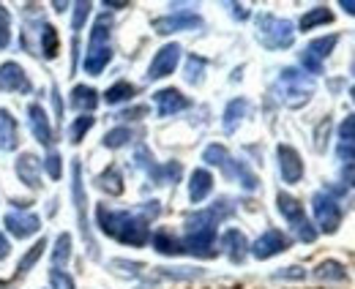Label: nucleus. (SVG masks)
Returning a JSON list of instances; mask_svg holds the SVG:
<instances>
[{
  "label": "nucleus",
  "instance_id": "5",
  "mask_svg": "<svg viewBox=\"0 0 355 289\" xmlns=\"http://www.w3.org/2000/svg\"><path fill=\"white\" fill-rule=\"evenodd\" d=\"M71 197H74V210H77V218H80V229H83L85 246H88L90 256L96 259V256H98V248H96V243H93L88 218H85L88 200H85V186H83V164H80V159H74V161H71Z\"/></svg>",
  "mask_w": 355,
  "mask_h": 289
},
{
  "label": "nucleus",
  "instance_id": "3",
  "mask_svg": "<svg viewBox=\"0 0 355 289\" xmlns=\"http://www.w3.org/2000/svg\"><path fill=\"white\" fill-rule=\"evenodd\" d=\"M276 93L282 98V104H287L290 110H298L304 107L314 93V82L309 77H304L298 69H284L279 74V85H276Z\"/></svg>",
  "mask_w": 355,
  "mask_h": 289
},
{
  "label": "nucleus",
  "instance_id": "41",
  "mask_svg": "<svg viewBox=\"0 0 355 289\" xmlns=\"http://www.w3.org/2000/svg\"><path fill=\"white\" fill-rule=\"evenodd\" d=\"M110 268H112L115 273H123V276H137L142 265H137V262H126V259H115Z\"/></svg>",
  "mask_w": 355,
  "mask_h": 289
},
{
  "label": "nucleus",
  "instance_id": "24",
  "mask_svg": "<svg viewBox=\"0 0 355 289\" xmlns=\"http://www.w3.org/2000/svg\"><path fill=\"white\" fill-rule=\"evenodd\" d=\"M71 107L83 110V112H93L98 107V93L93 87H88V85H77L71 90Z\"/></svg>",
  "mask_w": 355,
  "mask_h": 289
},
{
  "label": "nucleus",
  "instance_id": "33",
  "mask_svg": "<svg viewBox=\"0 0 355 289\" xmlns=\"http://www.w3.org/2000/svg\"><path fill=\"white\" fill-rule=\"evenodd\" d=\"M134 137L132 128H126V125H121V128H112V131H107L104 134V148H110V150H115V148H123V145H129V139Z\"/></svg>",
  "mask_w": 355,
  "mask_h": 289
},
{
  "label": "nucleus",
  "instance_id": "31",
  "mask_svg": "<svg viewBox=\"0 0 355 289\" xmlns=\"http://www.w3.org/2000/svg\"><path fill=\"white\" fill-rule=\"evenodd\" d=\"M44 248H46V240H44V238H42V240H39V243H36L33 248H28V251H25V256L19 259V265H17V273H19V276H25V273H28V270H31V268H33V265H36V262L42 259Z\"/></svg>",
  "mask_w": 355,
  "mask_h": 289
},
{
  "label": "nucleus",
  "instance_id": "30",
  "mask_svg": "<svg viewBox=\"0 0 355 289\" xmlns=\"http://www.w3.org/2000/svg\"><path fill=\"white\" fill-rule=\"evenodd\" d=\"M137 93V87L129 82H115L107 93H104V98H107V104H123V101H132V96Z\"/></svg>",
  "mask_w": 355,
  "mask_h": 289
},
{
  "label": "nucleus",
  "instance_id": "8",
  "mask_svg": "<svg viewBox=\"0 0 355 289\" xmlns=\"http://www.w3.org/2000/svg\"><path fill=\"white\" fill-rule=\"evenodd\" d=\"M178 60H180V44H167L156 52V58L150 60L148 66V80H162V77H170L175 71Z\"/></svg>",
  "mask_w": 355,
  "mask_h": 289
},
{
  "label": "nucleus",
  "instance_id": "44",
  "mask_svg": "<svg viewBox=\"0 0 355 289\" xmlns=\"http://www.w3.org/2000/svg\"><path fill=\"white\" fill-rule=\"evenodd\" d=\"M8 44H11V30L6 22H0V49H6Z\"/></svg>",
  "mask_w": 355,
  "mask_h": 289
},
{
  "label": "nucleus",
  "instance_id": "16",
  "mask_svg": "<svg viewBox=\"0 0 355 289\" xmlns=\"http://www.w3.org/2000/svg\"><path fill=\"white\" fill-rule=\"evenodd\" d=\"M222 169H224V175H227L230 180H241V186H243L246 191H254V189L260 186L257 175H254V172H252L249 166L243 164V161H235L232 156H227V159H224Z\"/></svg>",
  "mask_w": 355,
  "mask_h": 289
},
{
  "label": "nucleus",
  "instance_id": "20",
  "mask_svg": "<svg viewBox=\"0 0 355 289\" xmlns=\"http://www.w3.org/2000/svg\"><path fill=\"white\" fill-rule=\"evenodd\" d=\"M339 159L355 161V115H347L339 125Z\"/></svg>",
  "mask_w": 355,
  "mask_h": 289
},
{
  "label": "nucleus",
  "instance_id": "6",
  "mask_svg": "<svg viewBox=\"0 0 355 289\" xmlns=\"http://www.w3.org/2000/svg\"><path fill=\"white\" fill-rule=\"evenodd\" d=\"M311 207H314L317 227H320L322 232L334 235V232L339 229V224H342V207L336 205V200L328 197V194H322V191H317V194L311 197Z\"/></svg>",
  "mask_w": 355,
  "mask_h": 289
},
{
  "label": "nucleus",
  "instance_id": "19",
  "mask_svg": "<svg viewBox=\"0 0 355 289\" xmlns=\"http://www.w3.org/2000/svg\"><path fill=\"white\" fill-rule=\"evenodd\" d=\"M112 60V49H110V44H104V46H90L88 55H85V74L90 77H98L104 69H107V63Z\"/></svg>",
  "mask_w": 355,
  "mask_h": 289
},
{
  "label": "nucleus",
  "instance_id": "47",
  "mask_svg": "<svg viewBox=\"0 0 355 289\" xmlns=\"http://www.w3.org/2000/svg\"><path fill=\"white\" fill-rule=\"evenodd\" d=\"M342 8H345L347 14H353V17H355V0H342Z\"/></svg>",
  "mask_w": 355,
  "mask_h": 289
},
{
  "label": "nucleus",
  "instance_id": "45",
  "mask_svg": "<svg viewBox=\"0 0 355 289\" xmlns=\"http://www.w3.org/2000/svg\"><path fill=\"white\" fill-rule=\"evenodd\" d=\"M145 112H148V110H145V107H134V110H129V112H123V115H121V118H129V121H137V118H142V115H145Z\"/></svg>",
  "mask_w": 355,
  "mask_h": 289
},
{
  "label": "nucleus",
  "instance_id": "35",
  "mask_svg": "<svg viewBox=\"0 0 355 289\" xmlns=\"http://www.w3.org/2000/svg\"><path fill=\"white\" fill-rule=\"evenodd\" d=\"M336 42H339V36H325V39H317V42H311L306 49H309L311 55L317 58V60H322V58H328V55L334 52Z\"/></svg>",
  "mask_w": 355,
  "mask_h": 289
},
{
  "label": "nucleus",
  "instance_id": "38",
  "mask_svg": "<svg viewBox=\"0 0 355 289\" xmlns=\"http://www.w3.org/2000/svg\"><path fill=\"white\" fill-rule=\"evenodd\" d=\"M44 166H46V175H49L52 180H60V175H63V161H60V153H58V150H52V153L46 156Z\"/></svg>",
  "mask_w": 355,
  "mask_h": 289
},
{
  "label": "nucleus",
  "instance_id": "11",
  "mask_svg": "<svg viewBox=\"0 0 355 289\" xmlns=\"http://www.w3.org/2000/svg\"><path fill=\"white\" fill-rule=\"evenodd\" d=\"M3 224L14 238H31L42 229V218L33 216V213H22V210H11Z\"/></svg>",
  "mask_w": 355,
  "mask_h": 289
},
{
  "label": "nucleus",
  "instance_id": "9",
  "mask_svg": "<svg viewBox=\"0 0 355 289\" xmlns=\"http://www.w3.org/2000/svg\"><path fill=\"white\" fill-rule=\"evenodd\" d=\"M0 90L6 93H33V82L28 80L25 69L14 60L0 66Z\"/></svg>",
  "mask_w": 355,
  "mask_h": 289
},
{
  "label": "nucleus",
  "instance_id": "4",
  "mask_svg": "<svg viewBox=\"0 0 355 289\" xmlns=\"http://www.w3.org/2000/svg\"><path fill=\"white\" fill-rule=\"evenodd\" d=\"M276 207H279V213L287 218V224L293 227V232L298 235V240L311 243V240L317 238V229L311 227V221L306 218V213H304V205H301L295 197L279 191V194H276Z\"/></svg>",
  "mask_w": 355,
  "mask_h": 289
},
{
  "label": "nucleus",
  "instance_id": "1",
  "mask_svg": "<svg viewBox=\"0 0 355 289\" xmlns=\"http://www.w3.org/2000/svg\"><path fill=\"white\" fill-rule=\"evenodd\" d=\"M96 221L101 227L104 235L115 238L123 246H145L150 240V229L148 221L139 213H129V210H110V207L98 205L96 207Z\"/></svg>",
  "mask_w": 355,
  "mask_h": 289
},
{
  "label": "nucleus",
  "instance_id": "37",
  "mask_svg": "<svg viewBox=\"0 0 355 289\" xmlns=\"http://www.w3.org/2000/svg\"><path fill=\"white\" fill-rule=\"evenodd\" d=\"M227 156H230V153H227V148H224V145H208V148H205V153H202V159L214 166H222Z\"/></svg>",
  "mask_w": 355,
  "mask_h": 289
},
{
  "label": "nucleus",
  "instance_id": "43",
  "mask_svg": "<svg viewBox=\"0 0 355 289\" xmlns=\"http://www.w3.org/2000/svg\"><path fill=\"white\" fill-rule=\"evenodd\" d=\"M306 273L301 270V268H287L284 273H276V279H304Z\"/></svg>",
  "mask_w": 355,
  "mask_h": 289
},
{
  "label": "nucleus",
  "instance_id": "17",
  "mask_svg": "<svg viewBox=\"0 0 355 289\" xmlns=\"http://www.w3.org/2000/svg\"><path fill=\"white\" fill-rule=\"evenodd\" d=\"M211 191H214V177H211V172H208V169H194L191 177H189V200H191L194 205H200Z\"/></svg>",
  "mask_w": 355,
  "mask_h": 289
},
{
  "label": "nucleus",
  "instance_id": "12",
  "mask_svg": "<svg viewBox=\"0 0 355 289\" xmlns=\"http://www.w3.org/2000/svg\"><path fill=\"white\" fill-rule=\"evenodd\" d=\"M153 28L162 36L178 33V30H194V28H202V17H197V14H170V17L156 19Z\"/></svg>",
  "mask_w": 355,
  "mask_h": 289
},
{
  "label": "nucleus",
  "instance_id": "15",
  "mask_svg": "<svg viewBox=\"0 0 355 289\" xmlns=\"http://www.w3.org/2000/svg\"><path fill=\"white\" fill-rule=\"evenodd\" d=\"M153 101H156V107H159V115H162V118L178 115V112H183V110L189 107V98H186V96H180V90H175V87L159 90V93L153 96Z\"/></svg>",
  "mask_w": 355,
  "mask_h": 289
},
{
  "label": "nucleus",
  "instance_id": "25",
  "mask_svg": "<svg viewBox=\"0 0 355 289\" xmlns=\"http://www.w3.org/2000/svg\"><path fill=\"white\" fill-rule=\"evenodd\" d=\"M314 276L322 279V281H345L347 279V270H345V265H339L334 259H325V262H320L314 268Z\"/></svg>",
  "mask_w": 355,
  "mask_h": 289
},
{
  "label": "nucleus",
  "instance_id": "10",
  "mask_svg": "<svg viewBox=\"0 0 355 289\" xmlns=\"http://www.w3.org/2000/svg\"><path fill=\"white\" fill-rule=\"evenodd\" d=\"M276 159H279V172H282V180L284 183L293 186V183H298L304 177V161H301V156H298L295 148L279 145L276 148Z\"/></svg>",
  "mask_w": 355,
  "mask_h": 289
},
{
  "label": "nucleus",
  "instance_id": "23",
  "mask_svg": "<svg viewBox=\"0 0 355 289\" xmlns=\"http://www.w3.org/2000/svg\"><path fill=\"white\" fill-rule=\"evenodd\" d=\"M246 112H249V101L246 98H232L224 110V131L232 134L238 128V123L246 118Z\"/></svg>",
  "mask_w": 355,
  "mask_h": 289
},
{
  "label": "nucleus",
  "instance_id": "40",
  "mask_svg": "<svg viewBox=\"0 0 355 289\" xmlns=\"http://www.w3.org/2000/svg\"><path fill=\"white\" fill-rule=\"evenodd\" d=\"M301 66H304L309 74H322V60H317L309 49L301 52Z\"/></svg>",
  "mask_w": 355,
  "mask_h": 289
},
{
  "label": "nucleus",
  "instance_id": "22",
  "mask_svg": "<svg viewBox=\"0 0 355 289\" xmlns=\"http://www.w3.org/2000/svg\"><path fill=\"white\" fill-rule=\"evenodd\" d=\"M222 246L227 248V254H230V259H232V262H243V256H246V251H249V243H246L243 232H238V229L224 232Z\"/></svg>",
  "mask_w": 355,
  "mask_h": 289
},
{
  "label": "nucleus",
  "instance_id": "36",
  "mask_svg": "<svg viewBox=\"0 0 355 289\" xmlns=\"http://www.w3.org/2000/svg\"><path fill=\"white\" fill-rule=\"evenodd\" d=\"M49 284H52V289H77L74 279L66 270H58V268L49 270Z\"/></svg>",
  "mask_w": 355,
  "mask_h": 289
},
{
  "label": "nucleus",
  "instance_id": "7",
  "mask_svg": "<svg viewBox=\"0 0 355 289\" xmlns=\"http://www.w3.org/2000/svg\"><path fill=\"white\" fill-rule=\"evenodd\" d=\"M290 248V238L284 235V232H279V229H268L263 232L252 246V256L254 259H270V256H276V254H282V251H287Z\"/></svg>",
  "mask_w": 355,
  "mask_h": 289
},
{
  "label": "nucleus",
  "instance_id": "49",
  "mask_svg": "<svg viewBox=\"0 0 355 289\" xmlns=\"http://www.w3.org/2000/svg\"><path fill=\"white\" fill-rule=\"evenodd\" d=\"M0 22H6V25L11 22V14L6 11V6H3V3H0Z\"/></svg>",
  "mask_w": 355,
  "mask_h": 289
},
{
  "label": "nucleus",
  "instance_id": "34",
  "mask_svg": "<svg viewBox=\"0 0 355 289\" xmlns=\"http://www.w3.org/2000/svg\"><path fill=\"white\" fill-rule=\"evenodd\" d=\"M93 123H96V121H93L90 115H83V118H77V121L71 123V128H69V139H71L74 145H80V142L85 139V134H88L90 128H93Z\"/></svg>",
  "mask_w": 355,
  "mask_h": 289
},
{
  "label": "nucleus",
  "instance_id": "26",
  "mask_svg": "<svg viewBox=\"0 0 355 289\" xmlns=\"http://www.w3.org/2000/svg\"><path fill=\"white\" fill-rule=\"evenodd\" d=\"M69 256H71V235L63 232V235L55 240V248H52V268L63 270V265L69 262Z\"/></svg>",
  "mask_w": 355,
  "mask_h": 289
},
{
  "label": "nucleus",
  "instance_id": "18",
  "mask_svg": "<svg viewBox=\"0 0 355 289\" xmlns=\"http://www.w3.org/2000/svg\"><path fill=\"white\" fill-rule=\"evenodd\" d=\"M19 145V128L8 110L0 107V150H17Z\"/></svg>",
  "mask_w": 355,
  "mask_h": 289
},
{
  "label": "nucleus",
  "instance_id": "2",
  "mask_svg": "<svg viewBox=\"0 0 355 289\" xmlns=\"http://www.w3.org/2000/svg\"><path fill=\"white\" fill-rule=\"evenodd\" d=\"M257 42L266 49H287L295 42V25L290 19H279L273 14L257 17Z\"/></svg>",
  "mask_w": 355,
  "mask_h": 289
},
{
  "label": "nucleus",
  "instance_id": "48",
  "mask_svg": "<svg viewBox=\"0 0 355 289\" xmlns=\"http://www.w3.org/2000/svg\"><path fill=\"white\" fill-rule=\"evenodd\" d=\"M345 177H347V183H353V186H355V166L353 164L345 169Z\"/></svg>",
  "mask_w": 355,
  "mask_h": 289
},
{
  "label": "nucleus",
  "instance_id": "28",
  "mask_svg": "<svg viewBox=\"0 0 355 289\" xmlns=\"http://www.w3.org/2000/svg\"><path fill=\"white\" fill-rule=\"evenodd\" d=\"M328 22H334V14H331L325 6H317V8H311L309 14L301 17V30H311V28L328 25Z\"/></svg>",
  "mask_w": 355,
  "mask_h": 289
},
{
  "label": "nucleus",
  "instance_id": "46",
  "mask_svg": "<svg viewBox=\"0 0 355 289\" xmlns=\"http://www.w3.org/2000/svg\"><path fill=\"white\" fill-rule=\"evenodd\" d=\"M8 254H11V243H8V240H6V235L0 232V262H3Z\"/></svg>",
  "mask_w": 355,
  "mask_h": 289
},
{
  "label": "nucleus",
  "instance_id": "29",
  "mask_svg": "<svg viewBox=\"0 0 355 289\" xmlns=\"http://www.w3.org/2000/svg\"><path fill=\"white\" fill-rule=\"evenodd\" d=\"M153 248L164 256H175V254H183L180 251V240H175L170 232H156L153 235Z\"/></svg>",
  "mask_w": 355,
  "mask_h": 289
},
{
  "label": "nucleus",
  "instance_id": "13",
  "mask_svg": "<svg viewBox=\"0 0 355 289\" xmlns=\"http://www.w3.org/2000/svg\"><path fill=\"white\" fill-rule=\"evenodd\" d=\"M14 172L19 177V183H25L28 189H39L42 186V161L33 153H19Z\"/></svg>",
  "mask_w": 355,
  "mask_h": 289
},
{
  "label": "nucleus",
  "instance_id": "50",
  "mask_svg": "<svg viewBox=\"0 0 355 289\" xmlns=\"http://www.w3.org/2000/svg\"><path fill=\"white\" fill-rule=\"evenodd\" d=\"M350 96H353V101H355V85H353V90H350Z\"/></svg>",
  "mask_w": 355,
  "mask_h": 289
},
{
  "label": "nucleus",
  "instance_id": "39",
  "mask_svg": "<svg viewBox=\"0 0 355 289\" xmlns=\"http://www.w3.org/2000/svg\"><path fill=\"white\" fill-rule=\"evenodd\" d=\"M90 14V3H77L74 6V19H71V28H74V36H80L83 25H85V17Z\"/></svg>",
  "mask_w": 355,
  "mask_h": 289
},
{
  "label": "nucleus",
  "instance_id": "21",
  "mask_svg": "<svg viewBox=\"0 0 355 289\" xmlns=\"http://www.w3.org/2000/svg\"><path fill=\"white\" fill-rule=\"evenodd\" d=\"M96 183H98V189H101L104 194H110V197L123 194V175H121V169H118L115 164L107 166V169L96 177Z\"/></svg>",
  "mask_w": 355,
  "mask_h": 289
},
{
  "label": "nucleus",
  "instance_id": "32",
  "mask_svg": "<svg viewBox=\"0 0 355 289\" xmlns=\"http://www.w3.org/2000/svg\"><path fill=\"white\" fill-rule=\"evenodd\" d=\"M205 58H200V55H189V60H186V82L189 85H200L202 82V71H205Z\"/></svg>",
  "mask_w": 355,
  "mask_h": 289
},
{
  "label": "nucleus",
  "instance_id": "14",
  "mask_svg": "<svg viewBox=\"0 0 355 289\" xmlns=\"http://www.w3.org/2000/svg\"><path fill=\"white\" fill-rule=\"evenodd\" d=\"M28 121H31V131H33V139L44 148H52L55 142V134H52V125H49V118L46 112L39 107V104H31L28 107Z\"/></svg>",
  "mask_w": 355,
  "mask_h": 289
},
{
  "label": "nucleus",
  "instance_id": "42",
  "mask_svg": "<svg viewBox=\"0 0 355 289\" xmlns=\"http://www.w3.org/2000/svg\"><path fill=\"white\" fill-rule=\"evenodd\" d=\"M52 107H55V121H60V115H63V104H60V93H58V85L52 87Z\"/></svg>",
  "mask_w": 355,
  "mask_h": 289
},
{
  "label": "nucleus",
  "instance_id": "27",
  "mask_svg": "<svg viewBox=\"0 0 355 289\" xmlns=\"http://www.w3.org/2000/svg\"><path fill=\"white\" fill-rule=\"evenodd\" d=\"M39 36H42V55H44L46 60L58 58V49H60V39H58V30H55L52 25H42Z\"/></svg>",
  "mask_w": 355,
  "mask_h": 289
}]
</instances>
